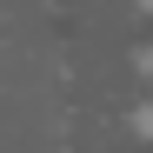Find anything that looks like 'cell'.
Masks as SVG:
<instances>
[{
    "instance_id": "1",
    "label": "cell",
    "mask_w": 153,
    "mask_h": 153,
    "mask_svg": "<svg viewBox=\"0 0 153 153\" xmlns=\"http://www.w3.org/2000/svg\"><path fill=\"white\" fill-rule=\"evenodd\" d=\"M140 7H146V13H153V0H140Z\"/></svg>"
}]
</instances>
